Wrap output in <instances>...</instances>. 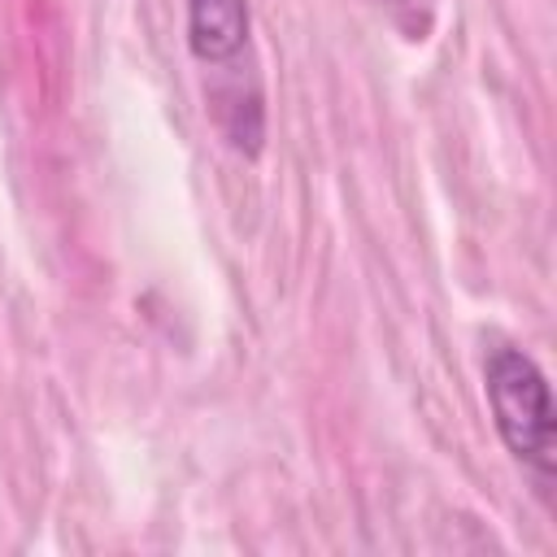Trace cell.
Returning a JSON list of instances; mask_svg holds the SVG:
<instances>
[{"mask_svg":"<svg viewBox=\"0 0 557 557\" xmlns=\"http://www.w3.org/2000/svg\"><path fill=\"white\" fill-rule=\"evenodd\" d=\"M187 4V48L200 65H231L248 48V0H183Z\"/></svg>","mask_w":557,"mask_h":557,"instance_id":"obj_2","label":"cell"},{"mask_svg":"<svg viewBox=\"0 0 557 557\" xmlns=\"http://www.w3.org/2000/svg\"><path fill=\"white\" fill-rule=\"evenodd\" d=\"M483 392L509 457L527 466L540 487H548L557 466V413H553V392L544 370L522 348L496 344L483 357Z\"/></svg>","mask_w":557,"mask_h":557,"instance_id":"obj_1","label":"cell"}]
</instances>
